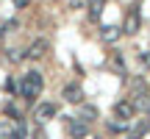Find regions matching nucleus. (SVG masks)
I'll list each match as a JSON object with an SVG mask.
<instances>
[{"label":"nucleus","mask_w":150,"mask_h":139,"mask_svg":"<svg viewBox=\"0 0 150 139\" xmlns=\"http://www.w3.org/2000/svg\"><path fill=\"white\" fill-rule=\"evenodd\" d=\"M42 89H45V78H42V72L31 70V72L22 75V81H20V95L25 97V100H36V97L42 95Z\"/></svg>","instance_id":"f257e3e1"},{"label":"nucleus","mask_w":150,"mask_h":139,"mask_svg":"<svg viewBox=\"0 0 150 139\" xmlns=\"http://www.w3.org/2000/svg\"><path fill=\"white\" fill-rule=\"evenodd\" d=\"M131 103L136 111H150V92L142 78H134V84H131Z\"/></svg>","instance_id":"f03ea898"},{"label":"nucleus","mask_w":150,"mask_h":139,"mask_svg":"<svg viewBox=\"0 0 150 139\" xmlns=\"http://www.w3.org/2000/svg\"><path fill=\"white\" fill-rule=\"evenodd\" d=\"M67 134H70L72 139H83L86 134H89V123L81 117H67Z\"/></svg>","instance_id":"7ed1b4c3"},{"label":"nucleus","mask_w":150,"mask_h":139,"mask_svg":"<svg viewBox=\"0 0 150 139\" xmlns=\"http://www.w3.org/2000/svg\"><path fill=\"white\" fill-rule=\"evenodd\" d=\"M142 20H139V6H134V9L125 14V22H122V33H128V36H134L136 31H139Z\"/></svg>","instance_id":"20e7f679"},{"label":"nucleus","mask_w":150,"mask_h":139,"mask_svg":"<svg viewBox=\"0 0 150 139\" xmlns=\"http://www.w3.org/2000/svg\"><path fill=\"white\" fill-rule=\"evenodd\" d=\"M134 114H136V109H134V103H131V100H120V103H114V117H117V120L128 123V120H134Z\"/></svg>","instance_id":"39448f33"},{"label":"nucleus","mask_w":150,"mask_h":139,"mask_svg":"<svg viewBox=\"0 0 150 139\" xmlns=\"http://www.w3.org/2000/svg\"><path fill=\"white\" fill-rule=\"evenodd\" d=\"M47 50H50V45H47V39H33V42H31V48H28L25 50V56H28V59H45V53H47Z\"/></svg>","instance_id":"423d86ee"},{"label":"nucleus","mask_w":150,"mask_h":139,"mask_svg":"<svg viewBox=\"0 0 150 139\" xmlns=\"http://www.w3.org/2000/svg\"><path fill=\"white\" fill-rule=\"evenodd\" d=\"M61 97H64L67 103H81V100H83V89H81V84H75V81L67 84L64 89H61Z\"/></svg>","instance_id":"0eeeda50"},{"label":"nucleus","mask_w":150,"mask_h":139,"mask_svg":"<svg viewBox=\"0 0 150 139\" xmlns=\"http://www.w3.org/2000/svg\"><path fill=\"white\" fill-rule=\"evenodd\" d=\"M56 111H59L56 103H42V106H36V114L33 117H36V123H47V120L56 117Z\"/></svg>","instance_id":"6e6552de"},{"label":"nucleus","mask_w":150,"mask_h":139,"mask_svg":"<svg viewBox=\"0 0 150 139\" xmlns=\"http://www.w3.org/2000/svg\"><path fill=\"white\" fill-rule=\"evenodd\" d=\"M120 36H122V28H117V25H103V28H100V39H103L106 45L120 42Z\"/></svg>","instance_id":"1a4fd4ad"},{"label":"nucleus","mask_w":150,"mask_h":139,"mask_svg":"<svg viewBox=\"0 0 150 139\" xmlns=\"http://www.w3.org/2000/svg\"><path fill=\"white\" fill-rule=\"evenodd\" d=\"M103 6H106V0H89V6H86V9H89V20H92V22H97V20H100Z\"/></svg>","instance_id":"9d476101"},{"label":"nucleus","mask_w":150,"mask_h":139,"mask_svg":"<svg viewBox=\"0 0 150 139\" xmlns=\"http://www.w3.org/2000/svg\"><path fill=\"white\" fill-rule=\"evenodd\" d=\"M78 106H81V120H86V123H92V120H97V109H95V106H86L83 100H81Z\"/></svg>","instance_id":"9b49d317"},{"label":"nucleus","mask_w":150,"mask_h":139,"mask_svg":"<svg viewBox=\"0 0 150 139\" xmlns=\"http://www.w3.org/2000/svg\"><path fill=\"white\" fill-rule=\"evenodd\" d=\"M147 131H150V123H147V120H142V123H136V125H134V139L145 136Z\"/></svg>","instance_id":"f8f14e48"},{"label":"nucleus","mask_w":150,"mask_h":139,"mask_svg":"<svg viewBox=\"0 0 150 139\" xmlns=\"http://www.w3.org/2000/svg\"><path fill=\"white\" fill-rule=\"evenodd\" d=\"M111 67L117 70L120 75H125V61H122V56H120V53H114V59H111Z\"/></svg>","instance_id":"ddd939ff"},{"label":"nucleus","mask_w":150,"mask_h":139,"mask_svg":"<svg viewBox=\"0 0 150 139\" xmlns=\"http://www.w3.org/2000/svg\"><path fill=\"white\" fill-rule=\"evenodd\" d=\"M17 25H20L17 20H6L3 25H0V36H3V33H11V31H17Z\"/></svg>","instance_id":"4468645a"},{"label":"nucleus","mask_w":150,"mask_h":139,"mask_svg":"<svg viewBox=\"0 0 150 139\" xmlns=\"http://www.w3.org/2000/svg\"><path fill=\"white\" fill-rule=\"evenodd\" d=\"M6 53H8V61H14V64H20V61L25 59V53H20V50H17V48H11V50H6Z\"/></svg>","instance_id":"2eb2a0df"},{"label":"nucleus","mask_w":150,"mask_h":139,"mask_svg":"<svg viewBox=\"0 0 150 139\" xmlns=\"http://www.w3.org/2000/svg\"><path fill=\"white\" fill-rule=\"evenodd\" d=\"M139 64L142 67H150V53H147V50H142V53H139Z\"/></svg>","instance_id":"dca6fc26"},{"label":"nucleus","mask_w":150,"mask_h":139,"mask_svg":"<svg viewBox=\"0 0 150 139\" xmlns=\"http://www.w3.org/2000/svg\"><path fill=\"white\" fill-rule=\"evenodd\" d=\"M89 0H70V9H86Z\"/></svg>","instance_id":"f3484780"},{"label":"nucleus","mask_w":150,"mask_h":139,"mask_svg":"<svg viewBox=\"0 0 150 139\" xmlns=\"http://www.w3.org/2000/svg\"><path fill=\"white\" fill-rule=\"evenodd\" d=\"M108 131H114V134H120V131H125V123H108Z\"/></svg>","instance_id":"a211bd4d"},{"label":"nucleus","mask_w":150,"mask_h":139,"mask_svg":"<svg viewBox=\"0 0 150 139\" xmlns=\"http://www.w3.org/2000/svg\"><path fill=\"white\" fill-rule=\"evenodd\" d=\"M6 114H8V117H14V120H22V117H20V111H17L14 106H6Z\"/></svg>","instance_id":"6ab92c4d"},{"label":"nucleus","mask_w":150,"mask_h":139,"mask_svg":"<svg viewBox=\"0 0 150 139\" xmlns=\"http://www.w3.org/2000/svg\"><path fill=\"white\" fill-rule=\"evenodd\" d=\"M28 3H31V0H14V6H17V9H25Z\"/></svg>","instance_id":"aec40b11"},{"label":"nucleus","mask_w":150,"mask_h":139,"mask_svg":"<svg viewBox=\"0 0 150 139\" xmlns=\"http://www.w3.org/2000/svg\"><path fill=\"white\" fill-rule=\"evenodd\" d=\"M131 139H134V136H131Z\"/></svg>","instance_id":"412c9836"}]
</instances>
